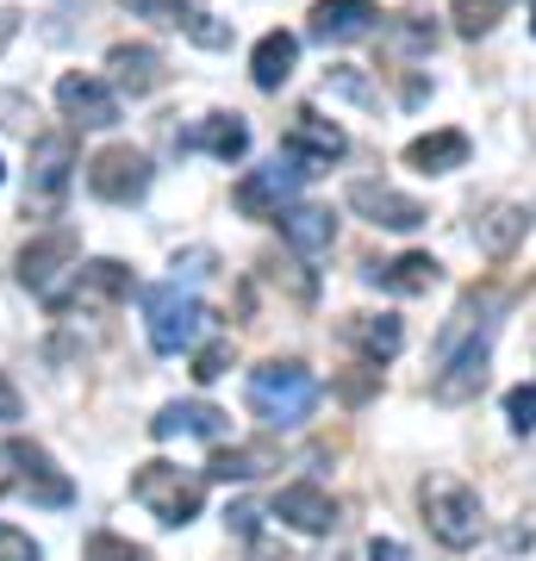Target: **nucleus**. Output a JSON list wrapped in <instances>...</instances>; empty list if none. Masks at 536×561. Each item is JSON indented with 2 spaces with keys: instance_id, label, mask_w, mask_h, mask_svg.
I'll list each match as a JSON object with an SVG mask.
<instances>
[{
  "instance_id": "72a5a7b5",
  "label": "nucleus",
  "mask_w": 536,
  "mask_h": 561,
  "mask_svg": "<svg viewBox=\"0 0 536 561\" xmlns=\"http://www.w3.org/2000/svg\"><path fill=\"white\" fill-rule=\"evenodd\" d=\"M399 44H406V50H431V44H437V25H424V13H406V20H399Z\"/></svg>"
},
{
  "instance_id": "1a4fd4ad",
  "label": "nucleus",
  "mask_w": 536,
  "mask_h": 561,
  "mask_svg": "<svg viewBox=\"0 0 536 561\" xmlns=\"http://www.w3.org/2000/svg\"><path fill=\"white\" fill-rule=\"evenodd\" d=\"M76 287L69 294H57V312H106V306H119L138 280H132V268L125 262H113V256H100V262H76Z\"/></svg>"
},
{
  "instance_id": "4c0bfd02",
  "label": "nucleus",
  "mask_w": 536,
  "mask_h": 561,
  "mask_svg": "<svg viewBox=\"0 0 536 561\" xmlns=\"http://www.w3.org/2000/svg\"><path fill=\"white\" fill-rule=\"evenodd\" d=\"M20 412H25V405H20V387H13L7 375H0V424H13Z\"/></svg>"
},
{
  "instance_id": "aec40b11",
  "label": "nucleus",
  "mask_w": 536,
  "mask_h": 561,
  "mask_svg": "<svg viewBox=\"0 0 536 561\" xmlns=\"http://www.w3.org/2000/svg\"><path fill=\"white\" fill-rule=\"evenodd\" d=\"M281 238L294 243L299 256H324L338 243V219H331V206H287L281 213Z\"/></svg>"
},
{
  "instance_id": "f257e3e1",
  "label": "nucleus",
  "mask_w": 536,
  "mask_h": 561,
  "mask_svg": "<svg viewBox=\"0 0 536 561\" xmlns=\"http://www.w3.org/2000/svg\"><path fill=\"white\" fill-rule=\"evenodd\" d=\"M243 393H250V412L262 424H275V431H299L318 412V400H324V387H318V375L306 362H262V368H250Z\"/></svg>"
},
{
  "instance_id": "39448f33",
  "label": "nucleus",
  "mask_w": 536,
  "mask_h": 561,
  "mask_svg": "<svg viewBox=\"0 0 536 561\" xmlns=\"http://www.w3.org/2000/svg\"><path fill=\"white\" fill-rule=\"evenodd\" d=\"M418 505H424V524H431V537H437L443 549H475L480 530H487L480 493L475 486H461V481H424Z\"/></svg>"
},
{
  "instance_id": "f704fd0d",
  "label": "nucleus",
  "mask_w": 536,
  "mask_h": 561,
  "mask_svg": "<svg viewBox=\"0 0 536 561\" xmlns=\"http://www.w3.org/2000/svg\"><path fill=\"white\" fill-rule=\"evenodd\" d=\"M213 268H219L213 250H187V256H175V280H199V275H213Z\"/></svg>"
},
{
  "instance_id": "79ce46f5",
  "label": "nucleus",
  "mask_w": 536,
  "mask_h": 561,
  "mask_svg": "<svg viewBox=\"0 0 536 561\" xmlns=\"http://www.w3.org/2000/svg\"><path fill=\"white\" fill-rule=\"evenodd\" d=\"M0 175H7V169H0Z\"/></svg>"
},
{
  "instance_id": "2eb2a0df",
  "label": "nucleus",
  "mask_w": 536,
  "mask_h": 561,
  "mask_svg": "<svg viewBox=\"0 0 536 561\" xmlns=\"http://www.w3.org/2000/svg\"><path fill=\"white\" fill-rule=\"evenodd\" d=\"M380 7L375 0H318L312 7V38L318 44H362L375 38Z\"/></svg>"
},
{
  "instance_id": "9b49d317",
  "label": "nucleus",
  "mask_w": 536,
  "mask_h": 561,
  "mask_svg": "<svg viewBox=\"0 0 536 561\" xmlns=\"http://www.w3.org/2000/svg\"><path fill=\"white\" fill-rule=\"evenodd\" d=\"M57 106L62 119L81 125V131H106V125H119V88L100 76H62L57 81Z\"/></svg>"
},
{
  "instance_id": "dca6fc26",
  "label": "nucleus",
  "mask_w": 536,
  "mask_h": 561,
  "mask_svg": "<svg viewBox=\"0 0 536 561\" xmlns=\"http://www.w3.org/2000/svg\"><path fill=\"white\" fill-rule=\"evenodd\" d=\"M275 518L294 524L299 537H331V530H338V500H331L324 486H312V481L281 486L275 493Z\"/></svg>"
},
{
  "instance_id": "f3484780",
  "label": "nucleus",
  "mask_w": 536,
  "mask_h": 561,
  "mask_svg": "<svg viewBox=\"0 0 536 561\" xmlns=\"http://www.w3.org/2000/svg\"><path fill=\"white\" fill-rule=\"evenodd\" d=\"M106 81H113L119 94H132V101H144V94L162 88V57L150 44H113V50H106Z\"/></svg>"
},
{
  "instance_id": "cd10ccee",
  "label": "nucleus",
  "mask_w": 536,
  "mask_h": 561,
  "mask_svg": "<svg viewBox=\"0 0 536 561\" xmlns=\"http://www.w3.org/2000/svg\"><path fill=\"white\" fill-rule=\"evenodd\" d=\"M81 561H150V556H144L138 542L113 537V530H94V537H88V549H81Z\"/></svg>"
},
{
  "instance_id": "20e7f679",
  "label": "nucleus",
  "mask_w": 536,
  "mask_h": 561,
  "mask_svg": "<svg viewBox=\"0 0 536 561\" xmlns=\"http://www.w3.org/2000/svg\"><path fill=\"white\" fill-rule=\"evenodd\" d=\"M132 500H138L157 524L181 530V524H194V518H199L206 481H199V474H181L175 461H144L138 474H132Z\"/></svg>"
},
{
  "instance_id": "6e6552de",
  "label": "nucleus",
  "mask_w": 536,
  "mask_h": 561,
  "mask_svg": "<svg viewBox=\"0 0 536 561\" xmlns=\"http://www.w3.org/2000/svg\"><path fill=\"white\" fill-rule=\"evenodd\" d=\"M150 157L144 150H132V144H106L94 162H88V194L94 201H106V206H132V201H144L150 194Z\"/></svg>"
},
{
  "instance_id": "a19ab883",
  "label": "nucleus",
  "mask_w": 536,
  "mask_h": 561,
  "mask_svg": "<svg viewBox=\"0 0 536 561\" xmlns=\"http://www.w3.org/2000/svg\"><path fill=\"white\" fill-rule=\"evenodd\" d=\"M531 25H536V0H531Z\"/></svg>"
},
{
  "instance_id": "f8f14e48",
  "label": "nucleus",
  "mask_w": 536,
  "mask_h": 561,
  "mask_svg": "<svg viewBox=\"0 0 536 561\" xmlns=\"http://www.w3.org/2000/svg\"><path fill=\"white\" fill-rule=\"evenodd\" d=\"M350 206H356L368 225H380V231H418V225L431 219L412 194H399L387 181H350Z\"/></svg>"
},
{
  "instance_id": "0eeeda50",
  "label": "nucleus",
  "mask_w": 536,
  "mask_h": 561,
  "mask_svg": "<svg viewBox=\"0 0 536 561\" xmlns=\"http://www.w3.org/2000/svg\"><path fill=\"white\" fill-rule=\"evenodd\" d=\"M81 262V238L69 231V225H57V231H38V238L20 250V287H32L38 300H57L62 280L76 275Z\"/></svg>"
},
{
  "instance_id": "c9c22d12",
  "label": "nucleus",
  "mask_w": 536,
  "mask_h": 561,
  "mask_svg": "<svg viewBox=\"0 0 536 561\" xmlns=\"http://www.w3.org/2000/svg\"><path fill=\"white\" fill-rule=\"evenodd\" d=\"M225 524H231V530H238L243 542H256V530H262V512H256V505H231V512H225Z\"/></svg>"
},
{
  "instance_id": "f03ea898",
  "label": "nucleus",
  "mask_w": 536,
  "mask_h": 561,
  "mask_svg": "<svg viewBox=\"0 0 536 561\" xmlns=\"http://www.w3.org/2000/svg\"><path fill=\"white\" fill-rule=\"evenodd\" d=\"M206 300L187 294L181 280H162V287H144V331H150V350L157 356H181V350H194L199 331H206Z\"/></svg>"
},
{
  "instance_id": "7c9ffc66",
  "label": "nucleus",
  "mask_w": 536,
  "mask_h": 561,
  "mask_svg": "<svg viewBox=\"0 0 536 561\" xmlns=\"http://www.w3.org/2000/svg\"><path fill=\"white\" fill-rule=\"evenodd\" d=\"M505 419H512V431L531 437L536 431V387H512V393H505Z\"/></svg>"
},
{
  "instance_id": "e433bc0d",
  "label": "nucleus",
  "mask_w": 536,
  "mask_h": 561,
  "mask_svg": "<svg viewBox=\"0 0 536 561\" xmlns=\"http://www.w3.org/2000/svg\"><path fill=\"white\" fill-rule=\"evenodd\" d=\"M331 81H338V94H350V101H375V88H368L356 69H331Z\"/></svg>"
},
{
  "instance_id": "ea45409f",
  "label": "nucleus",
  "mask_w": 536,
  "mask_h": 561,
  "mask_svg": "<svg viewBox=\"0 0 536 561\" xmlns=\"http://www.w3.org/2000/svg\"><path fill=\"white\" fill-rule=\"evenodd\" d=\"M250 561H287V556H250Z\"/></svg>"
},
{
  "instance_id": "5701e85b",
  "label": "nucleus",
  "mask_w": 536,
  "mask_h": 561,
  "mask_svg": "<svg viewBox=\"0 0 536 561\" xmlns=\"http://www.w3.org/2000/svg\"><path fill=\"white\" fill-rule=\"evenodd\" d=\"M294 62H299V38L294 32H269L250 50V81H256L262 94H281V81L294 76Z\"/></svg>"
},
{
  "instance_id": "6ab92c4d",
  "label": "nucleus",
  "mask_w": 536,
  "mask_h": 561,
  "mask_svg": "<svg viewBox=\"0 0 536 561\" xmlns=\"http://www.w3.org/2000/svg\"><path fill=\"white\" fill-rule=\"evenodd\" d=\"M406 162H412L418 175H449V169H461V162H468V131H456V125L424 131V138L406 144Z\"/></svg>"
},
{
  "instance_id": "393cba45",
  "label": "nucleus",
  "mask_w": 536,
  "mask_h": 561,
  "mask_svg": "<svg viewBox=\"0 0 536 561\" xmlns=\"http://www.w3.org/2000/svg\"><path fill=\"white\" fill-rule=\"evenodd\" d=\"M524 231H531V213H517V206H487V213L475 219L480 256H512Z\"/></svg>"
},
{
  "instance_id": "4468645a",
  "label": "nucleus",
  "mask_w": 536,
  "mask_h": 561,
  "mask_svg": "<svg viewBox=\"0 0 536 561\" xmlns=\"http://www.w3.org/2000/svg\"><path fill=\"white\" fill-rule=\"evenodd\" d=\"M150 437H157V443H175V437L225 443V437H231V419H225L213 400H175V405H162L157 419H150Z\"/></svg>"
},
{
  "instance_id": "423d86ee",
  "label": "nucleus",
  "mask_w": 536,
  "mask_h": 561,
  "mask_svg": "<svg viewBox=\"0 0 536 561\" xmlns=\"http://www.w3.org/2000/svg\"><path fill=\"white\" fill-rule=\"evenodd\" d=\"M306 175H312V169H299V157H275V162H262V169H250V175L231 187V206H238L243 219H281V213L299 201Z\"/></svg>"
},
{
  "instance_id": "ddd939ff",
  "label": "nucleus",
  "mask_w": 536,
  "mask_h": 561,
  "mask_svg": "<svg viewBox=\"0 0 536 561\" xmlns=\"http://www.w3.org/2000/svg\"><path fill=\"white\" fill-rule=\"evenodd\" d=\"M287 157L299 162H343L350 157V131L338 119H324L318 106H299L294 125H287Z\"/></svg>"
},
{
  "instance_id": "a211bd4d",
  "label": "nucleus",
  "mask_w": 536,
  "mask_h": 561,
  "mask_svg": "<svg viewBox=\"0 0 536 561\" xmlns=\"http://www.w3.org/2000/svg\"><path fill=\"white\" fill-rule=\"evenodd\" d=\"M7 461H13V481H20L32 500L69 505V474H57V468H50V456H44L38 443H7Z\"/></svg>"
},
{
  "instance_id": "412c9836",
  "label": "nucleus",
  "mask_w": 536,
  "mask_h": 561,
  "mask_svg": "<svg viewBox=\"0 0 536 561\" xmlns=\"http://www.w3.org/2000/svg\"><path fill=\"white\" fill-rule=\"evenodd\" d=\"M181 144H187V150H206V157H219V162H238L243 150H250V125H243L238 113H206Z\"/></svg>"
},
{
  "instance_id": "2f4dec72",
  "label": "nucleus",
  "mask_w": 536,
  "mask_h": 561,
  "mask_svg": "<svg viewBox=\"0 0 536 561\" xmlns=\"http://www.w3.org/2000/svg\"><path fill=\"white\" fill-rule=\"evenodd\" d=\"M0 561H44V549L32 542V530H13V524H0Z\"/></svg>"
},
{
  "instance_id": "9d476101",
  "label": "nucleus",
  "mask_w": 536,
  "mask_h": 561,
  "mask_svg": "<svg viewBox=\"0 0 536 561\" xmlns=\"http://www.w3.org/2000/svg\"><path fill=\"white\" fill-rule=\"evenodd\" d=\"M487 362H493V324H480V337L456 343L449 356H443V375H437V393L443 405H461V400H475L480 387H487Z\"/></svg>"
},
{
  "instance_id": "bb28decb",
  "label": "nucleus",
  "mask_w": 536,
  "mask_h": 561,
  "mask_svg": "<svg viewBox=\"0 0 536 561\" xmlns=\"http://www.w3.org/2000/svg\"><path fill=\"white\" fill-rule=\"evenodd\" d=\"M132 20H150V25H187L194 0H119Z\"/></svg>"
},
{
  "instance_id": "a878e982",
  "label": "nucleus",
  "mask_w": 536,
  "mask_h": 561,
  "mask_svg": "<svg viewBox=\"0 0 536 561\" xmlns=\"http://www.w3.org/2000/svg\"><path fill=\"white\" fill-rule=\"evenodd\" d=\"M269 468H275V449H238V443L206 461L213 481H256V474H269Z\"/></svg>"
},
{
  "instance_id": "b1692460",
  "label": "nucleus",
  "mask_w": 536,
  "mask_h": 561,
  "mask_svg": "<svg viewBox=\"0 0 536 561\" xmlns=\"http://www.w3.org/2000/svg\"><path fill=\"white\" fill-rule=\"evenodd\" d=\"M437 256H424V250H406V256L380 262V268H368V280H380L387 294H431L437 287Z\"/></svg>"
},
{
  "instance_id": "473e14b6",
  "label": "nucleus",
  "mask_w": 536,
  "mask_h": 561,
  "mask_svg": "<svg viewBox=\"0 0 536 561\" xmlns=\"http://www.w3.org/2000/svg\"><path fill=\"white\" fill-rule=\"evenodd\" d=\"M225 362H231V343H206V350L194 356V381H219Z\"/></svg>"
},
{
  "instance_id": "7ed1b4c3",
  "label": "nucleus",
  "mask_w": 536,
  "mask_h": 561,
  "mask_svg": "<svg viewBox=\"0 0 536 561\" xmlns=\"http://www.w3.org/2000/svg\"><path fill=\"white\" fill-rule=\"evenodd\" d=\"M76 138L69 131H44L32 144V162H25V213L32 219H57L69 187H76Z\"/></svg>"
},
{
  "instance_id": "c85d7f7f",
  "label": "nucleus",
  "mask_w": 536,
  "mask_h": 561,
  "mask_svg": "<svg viewBox=\"0 0 536 561\" xmlns=\"http://www.w3.org/2000/svg\"><path fill=\"white\" fill-rule=\"evenodd\" d=\"M505 13V0H456V20L468 38H480V32H493V20Z\"/></svg>"
},
{
  "instance_id": "4be33fe9",
  "label": "nucleus",
  "mask_w": 536,
  "mask_h": 561,
  "mask_svg": "<svg viewBox=\"0 0 536 561\" xmlns=\"http://www.w3.org/2000/svg\"><path fill=\"white\" fill-rule=\"evenodd\" d=\"M343 337H350V343L362 350V356H368V362L380 368V362H394L399 350H406V324H399L394 312H362V319L343 324Z\"/></svg>"
},
{
  "instance_id": "c756f323",
  "label": "nucleus",
  "mask_w": 536,
  "mask_h": 561,
  "mask_svg": "<svg viewBox=\"0 0 536 561\" xmlns=\"http://www.w3.org/2000/svg\"><path fill=\"white\" fill-rule=\"evenodd\" d=\"M181 32H187L194 44H206V50H225V44H231V25H219L213 13H187V25H181Z\"/></svg>"
},
{
  "instance_id": "58836bf2",
  "label": "nucleus",
  "mask_w": 536,
  "mask_h": 561,
  "mask_svg": "<svg viewBox=\"0 0 536 561\" xmlns=\"http://www.w3.org/2000/svg\"><path fill=\"white\" fill-rule=\"evenodd\" d=\"M368 561H412V556H406V542H394V537H375V542H368Z\"/></svg>"
}]
</instances>
